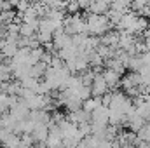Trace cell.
Wrapping results in <instances>:
<instances>
[{"label":"cell","mask_w":150,"mask_h":148,"mask_svg":"<svg viewBox=\"0 0 150 148\" xmlns=\"http://www.w3.org/2000/svg\"><path fill=\"white\" fill-rule=\"evenodd\" d=\"M136 140L143 143H150V122H145V125L136 132Z\"/></svg>","instance_id":"obj_13"},{"label":"cell","mask_w":150,"mask_h":148,"mask_svg":"<svg viewBox=\"0 0 150 148\" xmlns=\"http://www.w3.org/2000/svg\"><path fill=\"white\" fill-rule=\"evenodd\" d=\"M105 92H108V85H107V82L103 80V75L96 73L93 84H91V96H93V98H101Z\"/></svg>","instance_id":"obj_3"},{"label":"cell","mask_w":150,"mask_h":148,"mask_svg":"<svg viewBox=\"0 0 150 148\" xmlns=\"http://www.w3.org/2000/svg\"><path fill=\"white\" fill-rule=\"evenodd\" d=\"M91 124L107 127V125H108V106L100 105L96 110L93 111V113H91Z\"/></svg>","instance_id":"obj_4"},{"label":"cell","mask_w":150,"mask_h":148,"mask_svg":"<svg viewBox=\"0 0 150 148\" xmlns=\"http://www.w3.org/2000/svg\"><path fill=\"white\" fill-rule=\"evenodd\" d=\"M86 26H87V35H94V37H100V35H105L112 25L110 21L107 19V16H100V14H89V18L86 19Z\"/></svg>","instance_id":"obj_1"},{"label":"cell","mask_w":150,"mask_h":148,"mask_svg":"<svg viewBox=\"0 0 150 148\" xmlns=\"http://www.w3.org/2000/svg\"><path fill=\"white\" fill-rule=\"evenodd\" d=\"M12 78V70L9 65H0V84H5Z\"/></svg>","instance_id":"obj_15"},{"label":"cell","mask_w":150,"mask_h":148,"mask_svg":"<svg viewBox=\"0 0 150 148\" xmlns=\"http://www.w3.org/2000/svg\"><path fill=\"white\" fill-rule=\"evenodd\" d=\"M145 122H147V120H145V118H142V117L134 111V113L127 115V124H126V125L131 129V132H134V134H136V132L145 125Z\"/></svg>","instance_id":"obj_8"},{"label":"cell","mask_w":150,"mask_h":148,"mask_svg":"<svg viewBox=\"0 0 150 148\" xmlns=\"http://www.w3.org/2000/svg\"><path fill=\"white\" fill-rule=\"evenodd\" d=\"M52 45H54V49L56 51H59V49H63V47H68L70 44H72V37L70 35H67L63 30H58V32H54L52 33Z\"/></svg>","instance_id":"obj_5"},{"label":"cell","mask_w":150,"mask_h":148,"mask_svg":"<svg viewBox=\"0 0 150 148\" xmlns=\"http://www.w3.org/2000/svg\"><path fill=\"white\" fill-rule=\"evenodd\" d=\"M0 145H4V148H19V147H21V140H19V134H14V132H7V136L4 138V141H2Z\"/></svg>","instance_id":"obj_11"},{"label":"cell","mask_w":150,"mask_h":148,"mask_svg":"<svg viewBox=\"0 0 150 148\" xmlns=\"http://www.w3.org/2000/svg\"><path fill=\"white\" fill-rule=\"evenodd\" d=\"M108 9H110V0H89L87 11H89L91 14H100V16H103V14L108 12Z\"/></svg>","instance_id":"obj_6"},{"label":"cell","mask_w":150,"mask_h":148,"mask_svg":"<svg viewBox=\"0 0 150 148\" xmlns=\"http://www.w3.org/2000/svg\"><path fill=\"white\" fill-rule=\"evenodd\" d=\"M100 44H103V45L110 47L112 51L119 49V32H107V33L101 37Z\"/></svg>","instance_id":"obj_9"},{"label":"cell","mask_w":150,"mask_h":148,"mask_svg":"<svg viewBox=\"0 0 150 148\" xmlns=\"http://www.w3.org/2000/svg\"><path fill=\"white\" fill-rule=\"evenodd\" d=\"M67 9H68L70 12H75V14H77V11H79L80 7H79V4H77L75 0H70V2L67 4Z\"/></svg>","instance_id":"obj_16"},{"label":"cell","mask_w":150,"mask_h":148,"mask_svg":"<svg viewBox=\"0 0 150 148\" xmlns=\"http://www.w3.org/2000/svg\"><path fill=\"white\" fill-rule=\"evenodd\" d=\"M105 65H107V68H110V70H113V72H117L119 75H122V72H124V65L117 59V58H110V59H107L105 61Z\"/></svg>","instance_id":"obj_14"},{"label":"cell","mask_w":150,"mask_h":148,"mask_svg":"<svg viewBox=\"0 0 150 148\" xmlns=\"http://www.w3.org/2000/svg\"><path fill=\"white\" fill-rule=\"evenodd\" d=\"M108 110L122 113V115L127 117V115L134 113V105H133V99H129V98L124 96L122 92H112V99H110Z\"/></svg>","instance_id":"obj_2"},{"label":"cell","mask_w":150,"mask_h":148,"mask_svg":"<svg viewBox=\"0 0 150 148\" xmlns=\"http://www.w3.org/2000/svg\"><path fill=\"white\" fill-rule=\"evenodd\" d=\"M100 105H101V98H89V99H86V101L82 103V110L91 115Z\"/></svg>","instance_id":"obj_12"},{"label":"cell","mask_w":150,"mask_h":148,"mask_svg":"<svg viewBox=\"0 0 150 148\" xmlns=\"http://www.w3.org/2000/svg\"><path fill=\"white\" fill-rule=\"evenodd\" d=\"M101 75H103V80L107 82L108 89L117 87V85H119V82H120V75L117 73V72H113V70H110V68H107V70H105Z\"/></svg>","instance_id":"obj_10"},{"label":"cell","mask_w":150,"mask_h":148,"mask_svg":"<svg viewBox=\"0 0 150 148\" xmlns=\"http://www.w3.org/2000/svg\"><path fill=\"white\" fill-rule=\"evenodd\" d=\"M47 136H49V125H47V124H35V127H33V131H32L33 141H37L40 145H45Z\"/></svg>","instance_id":"obj_7"},{"label":"cell","mask_w":150,"mask_h":148,"mask_svg":"<svg viewBox=\"0 0 150 148\" xmlns=\"http://www.w3.org/2000/svg\"><path fill=\"white\" fill-rule=\"evenodd\" d=\"M4 37V30H2V26H0V38Z\"/></svg>","instance_id":"obj_17"}]
</instances>
